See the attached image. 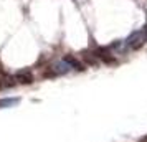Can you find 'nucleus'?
I'll list each match as a JSON object with an SVG mask.
<instances>
[{"instance_id":"nucleus-3","label":"nucleus","mask_w":147,"mask_h":142,"mask_svg":"<svg viewBox=\"0 0 147 142\" xmlns=\"http://www.w3.org/2000/svg\"><path fill=\"white\" fill-rule=\"evenodd\" d=\"M13 83H22V84H30V83H33V76L30 71H18V73H15L13 76Z\"/></svg>"},{"instance_id":"nucleus-1","label":"nucleus","mask_w":147,"mask_h":142,"mask_svg":"<svg viewBox=\"0 0 147 142\" xmlns=\"http://www.w3.org/2000/svg\"><path fill=\"white\" fill-rule=\"evenodd\" d=\"M146 41H147V28H142V30L134 32V33L124 41V45H126V50H137V48H140Z\"/></svg>"},{"instance_id":"nucleus-4","label":"nucleus","mask_w":147,"mask_h":142,"mask_svg":"<svg viewBox=\"0 0 147 142\" xmlns=\"http://www.w3.org/2000/svg\"><path fill=\"white\" fill-rule=\"evenodd\" d=\"M96 56L101 58V60L104 61V63H114V56H111V53L107 51V48H98L96 50Z\"/></svg>"},{"instance_id":"nucleus-5","label":"nucleus","mask_w":147,"mask_h":142,"mask_svg":"<svg viewBox=\"0 0 147 142\" xmlns=\"http://www.w3.org/2000/svg\"><path fill=\"white\" fill-rule=\"evenodd\" d=\"M18 102H20V98H3V99H0V109L15 108Z\"/></svg>"},{"instance_id":"nucleus-6","label":"nucleus","mask_w":147,"mask_h":142,"mask_svg":"<svg viewBox=\"0 0 147 142\" xmlns=\"http://www.w3.org/2000/svg\"><path fill=\"white\" fill-rule=\"evenodd\" d=\"M146 28H147V27H146Z\"/></svg>"},{"instance_id":"nucleus-2","label":"nucleus","mask_w":147,"mask_h":142,"mask_svg":"<svg viewBox=\"0 0 147 142\" xmlns=\"http://www.w3.org/2000/svg\"><path fill=\"white\" fill-rule=\"evenodd\" d=\"M73 69V66L69 65V61L66 58H61L60 61H56L53 63V66H51V76H60V75H66Z\"/></svg>"}]
</instances>
